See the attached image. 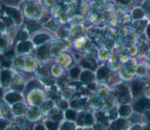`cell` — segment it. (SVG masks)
Instances as JSON below:
<instances>
[{
    "mask_svg": "<svg viewBox=\"0 0 150 130\" xmlns=\"http://www.w3.org/2000/svg\"><path fill=\"white\" fill-rule=\"evenodd\" d=\"M150 103L149 101L146 99H141L138 100L134 106V109L136 111L139 112H143L145 109L150 107Z\"/></svg>",
    "mask_w": 150,
    "mask_h": 130,
    "instance_id": "1",
    "label": "cell"
},
{
    "mask_svg": "<svg viewBox=\"0 0 150 130\" xmlns=\"http://www.w3.org/2000/svg\"><path fill=\"white\" fill-rule=\"evenodd\" d=\"M6 11L7 14H8L10 16H11L12 18L14 19L15 21L16 22L17 24L20 22L21 21V15L19 12L17 10H15L13 8H6Z\"/></svg>",
    "mask_w": 150,
    "mask_h": 130,
    "instance_id": "2",
    "label": "cell"
},
{
    "mask_svg": "<svg viewBox=\"0 0 150 130\" xmlns=\"http://www.w3.org/2000/svg\"><path fill=\"white\" fill-rule=\"evenodd\" d=\"M142 83L138 81H135L132 84V91L133 95L135 96H137L141 92Z\"/></svg>",
    "mask_w": 150,
    "mask_h": 130,
    "instance_id": "3",
    "label": "cell"
},
{
    "mask_svg": "<svg viewBox=\"0 0 150 130\" xmlns=\"http://www.w3.org/2000/svg\"><path fill=\"white\" fill-rule=\"evenodd\" d=\"M49 36H48L47 34H39V35H37V36H35V37L34 38V42L37 44H41L43 42H45L46 40H47L48 39H49Z\"/></svg>",
    "mask_w": 150,
    "mask_h": 130,
    "instance_id": "4",
    "label": "cell"
},
{
    "mask_svg": "<svg viewBox=\"0 0 150 130\" xmlns=\"http://www.w3.org/2000/svg\"><path fill=\"white\" fill-rule=\"evenodd\" d=\"M6 99L8 101L12 103L14 101H19L21 100V96H19L18 94L16 93H10L8 94L6 96Z\"/></svg>",
    "mask_w": 150,
    "mask_h": 130,
    "instance_id": "5",
    "label": "cell"
},
{
    "mask_svg": "<svg viewBox=\"0 0 150 130\" xmlns=\"http://www.w3.org/2000/svg\"><path fill=\"white\" fill-rule=\"evenodd\" d=\"M27 26L28 30H29L30 31L32 32L35 31V30L39 29L40 28L39 24L33 21H28V22L27 23Z\"/></svg>",
    "mask_w": 150,
    "mask_h": 130,
    "instance_id": "6",
    "label": "cell"
},
{
    "mask_svg": "<svg viewBox=\"0 0 150 130\" xmlns=\"http://www.w3.org/2000/svg\"><path fill=\"white\" fill-rule=\"evenodd\" d=\"M31 43L29 42H22L18 46V49L19 51H27L28 50H29V48L31 47Z\"/></svg>",
    "mask_w": 150,
    "mask_h": 130,
    "instance_id": "7",
    "label": "cell"
},
{
    "mask_svg": "<svg viewBox=\"0 0 150 130\" xmlns=\"http://www.w3.org/2000/svg\"><path fill=\"white\" fill-rule=\"evenodd\" d=\"M108 74V70L107 68L103 67L99 69L97 72V77L99 79L106 78Z\"/></svg>",
    "mask_w": 150,
    "mask_h": 130,
    "instance_id": "8",
    "label": "cell"
},
{
    "mask_svg": "<svg viewBox=\"0 0 150 130\" xmlns=\"http://www.w3.org/2000/svg\"><path fill=\"white\" fill-rule=\"evenodd\" d=\"M93 75L91 72L89 71H85L84 72L82 73L81 75V81H83V82H89V81H91L92 79Z\"/></svg>",
    "mask_w": 150,
    "mask_h": 130,
    "instance_id": "9",
    "label": "cell"
},
{
    "mask_svg": "<svg viewBox=\"0 0 150 130\" xmlns=\"http://www.w3.org/2000/svg\"><path fill=\"white\" fill-rule=\"evenodd\" d=\"M125 124V121L123 120H119L117 121L114 123L113 124H112V129L114 130H118L121 129L124 127Z\"/></svg>",
    "mask_w": 150,
    "mask_h": 130,
    "instance_id": "10",
    "label": "cell"
},
{
    "mask_svg": "<svg viewBox=\"0 0 150 130\" xmlns=\"http://www.w3.org/2000/svg\"><path fill=\"white\" fill-rule=\"evenodd\" d=\"M38 54L42 57H46L48 54V49L45 46H42L38 50Z\"/></svg>",
    "mask_w": 150,
    "mask_h": 130,
    "instance_id": "11",
    "label": "cell"
},
{
    "mask_svg": "<svg viewBox=\"0 0 150 130\" xmlns=\"http://www.w3.org/2000/svg\"><path fill=\"white\" fill-rule=\"evenodd\" d=\"M130 109L129 108V106H122L120 109V113L121 116H125L128 115V114L130 113Z\"/></svg>",
    "mask_w": 150,
    "mask_h": 130,
    "instance_id": "12",
    "label": "cell"
},
{
    "mask_svg": "<svg viewBox=\"0 0 150 130\" xmlns=\"http://www.w3.org/2000/svg\"><path fill=\"white\" fill-rule=\"evenodd\" d=\"M11 77L10 73L7 71H3L1 74V81L2 82H5L6 81H8Z\"/></svg>",
    "mask_w": 150,
    "mask_h": 130,
    "instance_id": "13",
    "label": "cell"
},
{
    "mask_svg": "<svg viewBox=\"0 0 150 130\" xmlns=\"http://www.w3.org/2000/svg\"><path fill=\"white\" fill-rule=\"evenodd\" d=\"M81 66L83 67L86 68H89V69H92V70H94V68H95L94 65H91L90 63L88 62L86 60H83L81 62Z\"/></svg>",
    "mask_w": 150,
    "mask_h": 130,
    "instance_id": "14",
    "label": "cell"
},
{
    "mask_svg": "<svg viewBox=\"0 0 150 130\" xmlns=\"http://www.w3.org/2000/svg\"><path fill=\"white\" fill-rule=\"evenodd\" d=\"M46 126L50 130H56L58 127V124L56 123H53V122H47L46 123Z\"/></svg>",
    "mask_w": 150,
    "mask_h": 130,
    "instance_id": "15",
    "label": "cell"
},
{
    "mask_svg": "<svg viewBox=\"0 0 150 130\" xmlns=\"http://www.w3.org/2000/svg\"><path fill=\"white\" fill-rule=\"evenodd\" d=\"M143 13L141 10H137L133 12V17L135 19L137 18H141L143 16Z\"/></svg>",
    "mask_w": 150,
    "mask_h": 130,
    "instance_id": "16",
    "label": "cell"
},
{
    "mask_svg": "<svg viewBox=\"0 0 150 130\" xmlns=\"http://www.w3.org/2000/svg\"><path fill=\"white\" fill-rule=\"evenodd\" d=\"M27 37H28L27 34L24 32H19L18 34V36H17L18 39L21 41L25 40L27 39Z\"/></svg>",
    "mask_w": 150,
    "mask_h": 130,
    "instance_id": "17",
    "label": "cell"
},
{
    "mask_svg": "<svg viewBox=\"0 0 150 130\" xmlns=\"http://www.w3.org/2000/svg\"><path fill=\"white\" fill-rule=\"evenodd\" d=\"M66 116L69 120H75L76 117V114L74 111L72 110H68L66 114Z\"/></svg>",
    "mask_w": 150,
    "mask_h": 130,
    "instance_id": "18",
    "label": "cell"
},
{
    "mask_svg": "<svg viewBox=\"0 0 150 130\" xmlns=\"http://www.w3.org/2000/svg\"><path fill=\"white\" fill-rule=\"evenodd\" d=\"M38 87V83L37 82V81H32V82H29L28 83V85H27V89H32L35 88V87Z\"/></svg>",
    "mask_w": 150,
    "mask_h": 130,
    "instance_id": "19",
    "label": "cell"
},
{
    "mask_svg": "<svg viewBox=\"0 0 150 130\" xmlns=\"http://www.w3.org/2000/svg\"><path fill=\"white\" fill-rule=\"evenodd\" d=\"M79 69L77 68H74L73 69H72L70 71V75L72 78H76L77 77V76L79 75Z\"/></svg>",
    "mask_w": 150,
    "mask_h": 130,
    "instance_id": "20",
    "label": "cell"
},
{
    "mask_svg": "<svg viewBox=\"0 0 150 130\" xmlns=\"http://www.w3.org/2000/svg\"><path fill=\"white\" fill-rule=\"evenodd\" d=\"M70 124L69 123H64V124L62 126L60 130H72L73 126L70 125Z\"/></svg>",
    "mask_w": 150,
    "mask_h": 130,
    "instance_id": "21",
    "label": "cell"
},
{
    "mask_svg": "<svg viewBox=\"0 0 150 130\" xmlns=\"http://www.w3.org/2000/svg\"><path fill=\"white\" fill-rule=\"evenodd\" d=\"M85 123L87 125L91 124L92 123V117L90 114H88L85 117Z\"/></svg>",
    "mask_w": 150,
    "mask_h": 130,
    "instance_id": "22",
    "label": "cell"
},
{
    "mask_svg": "<svg viewBox=\"0 0 150 130\" xmlns=\"http://www.w3.org/2000/svg\"><path fill=\"white\" fill-rule=\"evenodd\" d=\"M4 21L5 24L6 26H10L12 24V20L11 18H5L4 19Z\"/></svg>",
    "mask_w": 150,
    "mask_h": 130,
    "instance_id": "23",
    "label": "cell"
},
{
    "mask_svg": "<svg viewBox=\"0 0 150 130\" xmlns=\"http://www.w3.org/2000/svg\"><path fill=\"white\" fill-rule=\"evenodd\" d=\"M85 120V117L83 114L79 116V120H78V124H80L82 125L84 123V121Z\"/></svg>",
    "mask_w": 150,
    "mask_h": 130,
    "instance_id": "24",
    "label": "cell"
},
{
    "mask_svg": "<svg viewBox=\"0 0 150 130\" xmlns=\"http://www.w3.org/2000/svg\"><path fill=\"white\" fill-rule=\"evenodd\" d=\"M98 120H99L100 121H103L104 120H105L106 118L104 117V114L103 113H99V116H98Z\"/></svg>",
    "mask_w": 150,
    "mask_h": 130,
    "instance_id": "25",
    "label": "cell"
},
{
    "mask_svg": "<svg viewBox=\"0 0 150 130\" xmlns=\"http://www.w3.org/2000/svg\"><path fill=\"white\" fill-rule=\"evenodd\" d=\"M117 117V113H116V111H112L111 112L110 114V118L111 119H114V118H116Z\"/></svg>",
    "mask_w": 150,
    "mask_h": 130,
    "instance_id": "26",
    "label": "cell"
},
{
    "mask_svg": "<svg viewBox=\"0 0 150 130\" xmlns=\"http://www.w3.org/2000/svg\"><path fill=\"white\" fill-rule=\"evenodd\" d=\"M61 118H62V113H59V114H58V115H55V116L53 117V119L56 121L59 120H60Z\"/></svg>",
    "mask_w": 150,
    "mask_h": 130,
    "instance_id": "27",
    "label": "cell"
},
{
    "mask_svg": "<svg viewBox=\"0 0 150 130\" xmlns=\"http://www.w3.org/2000/svg\"><path fill=\"white\" fill-rule=\"evenodd\" d=\"M87 87L89 89H92V90L95 89V87H96L95 85H94V83H89V84L87 85Z\"/></svg>",
    "mask_w": 150,
    "mask_h": 130,
    "instance_id": "28",
    "label": "cell"
},
{
    "mask_svg": "<svg viewBox=\"0 0 150 130\" xmlns=\"http://www.w3.org/2000/svg\"><path fill=\"white\" fill-rule=\"evenodd\" d=\"M10 64H11V62H10V61H3L4 66L6 67H10Z\"/></svg>",
    "mask_w": 150,
    "mask_h": 130,
    "instance_id": "29",
    "label": "cell"
},
{
    "mask_svg": "<svg viewBox=\"0 0 150 130\" xmlns=\"http://www.w3.org/2000/svg\"><path fill=\"white\" fill-rule=\"evenodd\" d=\"M60 107H61V108H62V109H66V108L68 107V104H67L66 102L63 101V102L62 103L61 105H60Z\"/></svg>",
    "mask_w": 150,
    "mask_h": 130,
    "instance_id": "30",
    "label": "cell"
},
{
    "mask_svg": "<svg viewBox=\"0 0 150 130\" xmlns=\"http://www.w3.org/2000/svg\"><path fill=\"white\" fill-rule=\"evenodd\" d=\"M6 126V123L5 122H4L3 121H1V130H2Z\"/></svg>",
    "mask_w": 150,
    "mask_h": 130,
    "instance_id": "31",
    "label": "cell"
},
{
    "mask_svg": "<svg viewBox=\"0 0 150 130\" xmlns=\"http://www.w3.org/2000/svg\"><path fill=\"white\" fill-rule=\"evenodd\" d=\"M14 55V52H13L12 50H11V51H8V53H6L5 54V56H12Z\"/></svg>",
    "mask_w": 150,
    "mask_h": 130,
    "instance_id": "32",
    "label": "cell"
},
{
    "mask_svg": "<svg viewBox=\"0 0 150 130\" xmlns=\"http://www.w3.org/2000/svg\"><path fill=\"white\" fill-rule=\"evenodd\" d=\"M35 130H45V129H44V127L43 126L40 125H38L37 128H36Z\"/></svg>",
    "mask_w": 150,
    "mask_h": 130,
    "instance_id": "33",
    "label": "cell"
},
{
    "mask_svg": "<svg viewBox=\"0 0 150 130\" xmlns=\"http://www.w3.org/2000/svg\"><path fill=\"white\" fill-rule=\"evenodd\" d=\"M14 89L16 90H18V91H21L22 89V86H21V87H14Z\"/></svg>",
    "mask_w": 150,
    "mask_h": 130,
    "instance_id": "34",
    "label": "cell"
},
{
    "mask_svg": "<svg viewBox=\"0 0 150 130\" xmlns=\"http://www.w3.org/2000/svg\"><path fill=\"white\" fill-rule=\"evenodd\" d=\"M147 34H148V36H149V37L150 38V25L148 26V28H147Z\"/></svg>",
    "mask_w": 150,
    "mask_h": 130,
    "instance_id": "35",
    "label": "cell"
},
{
    "mask_svg": "<svg viewBox=\"0 0 150 130\" xmlns=\"http://www.w3.org/2000/svg\"><path fill=\"white\" fill-rule=\"evenodd\" d=\"M71 105H72L73 107H76L77 106V102H76V101H73V102L72 103V104H71Z\"/></svg>",
    "mask_w": 150,
    "mask_h": 130,
    "instance_id": "36",
    "label": "cell"
},
{
    "mask_svg": "<svg viewBox=\"0 0 150 130\" xmlns=\"http://www.w3.org/2000/svg\"><path fill=\"white\" fill-rule=\"evenodd\" d=\"M120 2H121V3H123V4H127L128 3V2H129V1H120Z\"/></svg>",
    "mask_w": 150,
    "mask_h": 130,
    "instance_id": "37",
    "label": "cell"
},
{
    "mask_svg": "<svg viewBox=\"0 0 150 130\" xmlns=\"http://www.w3.org/2000/svg\"><path fill=\"white\" fill-rule=\"evenodd\" d=\"M145 130H150V128H146Z\"/></svg>",
    "mask_w": 150,
    "mask_h": 130,
    "instance_id": "38",
    "label": "cell"
},
{
    "mask_svg": "<svg viewBox=\"0 0 150 130\" xmlns=\"http://www.w3.org/2000/svg\"><path fill=\"white\" fill-rule=\"evenodd\" d=\"M138 130V129H136V130H135V129H134V130Z\"/></svg>",
    "mask_w": 150,
    "mask_h": 130,
    "instance_id": "39",
    "label": "cell"
}]
</instances>
